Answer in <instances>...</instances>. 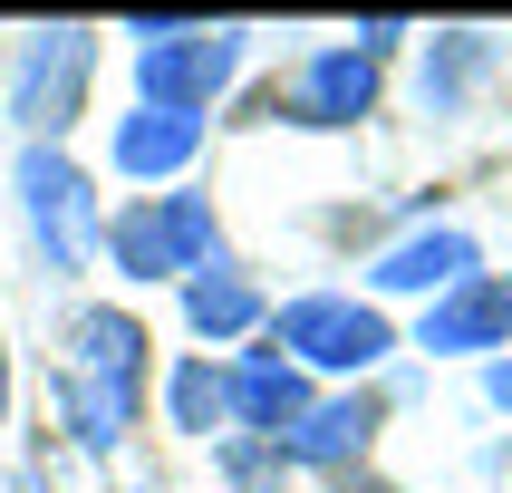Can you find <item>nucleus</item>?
<instances>
[{
	"label": "nucleus",
	"instance_id": "1",
	"mask_svg": "<svg viewBox=\"0 0 512 493\" xmlns=\"http://www.w3.org/2000/svg\"><path fill=\"white\" fill-rule=\"evenodd\" d=\"M68 416H78V445L87 455H116V435L136 426V397H145V329L126 310H78L68 319Z\"/></svg>",
	"mask_w": 512,
	"mask_h": 493
},
{
	"label": "nucleus",
	"instance_id": "2",
	"mask_svg": "<svg viewBox=\"0 0 512 493\" xmlns=\"http://www.w3.org/2000/svg\"><path fill=\"white\" fill-rule=\"evenodd\" d=\"M271 329V358H290V368L310 377H368L387 348H397V329H387V310L377 300H348V290H310V300H281V310L261 319Z\"/></svg>",
	"mask_w": 512,
	"mask_h": 493
},
{
	"label": "nucleus",
	"instance_id": "3",
	"mask_svg": "<svg viewBox=\"0 0 512 493\" xmlns=\"http://www.w3.org/2000/svg\"><path fill=\"white\" fill-rule=\"evenodd\" d=\"M87 78H97V29H78V20L29 29L20 58H10V126L29 145H58L87 107Z\"/></svg>",
	"mask_w": 512,
	"mask_h": 493
},
{
	"label": "nucleus",
	"instance_id": "4",
	"mask_svg": "<svg viewBox=\"0 0 512 493\" xmlns=\"http://www.w3.org/2000/svg\"><path fill=\"white\" fill-rule=\"evenodd\" d=\"M20 213H29V242L49 252V271H87L107 223H97V184L68 165V145H29L20 155Z\"/></svg>",
	"mask_w": 512,
	"mask_h": 493
},
{
	"label": "nucleus",
	"instance_id": "5",
	"mask_svg": "<svg viewBox=\"0 0 512 493\" xmlns=\"http://www.w3.org/2000/svg\"><path fill=\"white\" fill-rule=\"evenodd\" d=\"M242 58H252V29H174V39H155V49H136V97L165 116H203L213 97H223L232 78H242Z\"/></svg>",
	"mask_w": 512,
	"mask_h": 493
},
{
	"label": "nucleus",
	"instance_id": "6",
	"mask_svg": "<svg viewBox=\"0 0 512 493\" xmlns=\"http://www.w3.org/2000/svg\"><path fill=\"white\" fill-rule=\"evenodd\" d=\"M416 348H426V358H503V348H512V281L474 271L464 290L426 300V319H416Z\"/></svg>",
	"mask_w": 512,
	"mask_h": 493
},
{
	"label": "nucleus",
	"instance_id": "7",
	"mask_svg": "<svg viewBox=\"0 0 512 493\" xmlns=\"http://www.w3.org/2000/svg\"><path fill=\"white\" fill-rule=\"evenodd\" d=\"M474 271H484L474 232L435 223V232H406V242H387V252L368 261V290H377V300H445V290H464Z\"/></svg>",
	"mask_w": 512,
	"mask_h": 493
},
{
	"label": "nucleus",
	"instance_id": "8",
	"mask_svg": "<svg viewBox=\"0 0 512 493\" xmlns=\"http://www.w3.org/2000/svg\"><path fill=\"white\" fill-rule=\"evenodd\" d=\"M377 107V58L368 49H310L300 58V78H290V116L300 126H358Z\"/></svg>",
	"mask_w": 512,
	"mask_h": 493
},
{
	"label": "nucleus",
	"instance_id": "9",
	"mask_svg": "<svg viewBox=\"0 0 512 493\" xmlns=\"http://www.w3.org/2000/svg\"><path fill=\"white\" fill-rule=\"evenodd\" d=\"M310 406H319V397H310V377L290 368V358H271V348L232 358V426H242V435H271V445H281Z\"/></svg>",
	"mask_w": 512,
	"mask_h": 493
},
{
	"label": "nucleus",
	"instance_id": "10",
	"mask_svg": "<svg viewBox=\"0 0 512 493\" xmlns=\"http://www.w3.org/2000/svg\"><path fill=\"white\" fill-rule=\"evenodd\" d=\"M107 155H116V174H126V184L184 174V165L203 155V116H165V107H136V116H116Z\"/></svg>",
	"mask_w": 512,
	"mask_h": 493
},
{
	"label": "nucleus",
	"instance_id": "11",
	"mask_svg": "<svg viewBox=\"0 0 512 493\" xmlns=\"http://www.w3.org/2000/svg\"><path fill=\"white\" fill-rule=\"evenodd\" d=\"M368 435H377V406L368 397H319L310 416L281 435V455L290 464H348V455H368Z\"/></svg>",
	"mask_w": 512,
	"mask_h": 493
},
{
	"label": "nucleus",
	"instance_id": "12",
	"mask_svg": "<svg viewBox=\"0 0 512 493\" xmlns=\"http://www.w3.org/2000/svg\"><path fill=\"white\" fill-rule=\"evenodd\" d=\"M165 426L174 435H232V368L223 358H184L165 377Z\"/></svg>",
	"mask_w": 512,
	"mask_h": 493
},
{
	"label": "nucleus",
	"instance_id": "13",
	"mask_svg": "<svg viewBox=\"0 0 512 493\" xmlns=\"http://www.w3.org/2000/svg\"><path fill=\"white\" fill-rule=\"evenodd\" d=\"M184 319H194V339H242V329H261V290L232 261H213L184 281Z\"/></svg>",
	"mask_w": 512,
	"mask_h": 493
},
{
	"label": "nucleus",
	"instance_id": "14",
	"mask_svg": "<svg viewBox=\"0 0 512 493\" xmlns=\"http://www.w3.org/2000/svg\"><path fill=\"white\" fill-rule=\"evenodd\" d=\"M107 252L126 281H184V252H174V232H165V203H126L107 223Z\"/></svg>",
	"mask_w": 512,
	"mask_h": 493
},
{
	"label": "nucleus",
	"instance_id": "15",
	"mask_svg": "<svg viewBox=\"0 0 512 493\" xmlns=\"http://www.w3.org/2000/svg\"><path fill=\"white\" fill-rule=\"evenodd\" d=\"M484 58H493L484 29H445V39H435V58H426V107H435V116H455V107H464V87L484 78Z\"/></svg>",
	"mask_w": 512,
	"mask_h": 493
},
{
	"label": "nucleus",
	"instance_id": "16",
	"mask_svg": "<svg viewBox=\"0 0 512 493\" xmlns=\"http://www.w3.org/2000/svg\"><path fill=\"white\" fill-rule=\"evenodd\" d=\"M165 232H174V252H184V281L223 261V223H213V203H203V194H165Z\"/></svg>",
	"mask_w": 512,
	"mask_h": 493
},
{
	"label": "nucleus",
	"instance_id": "17",
	"mask_svg": "<svg viewBox=\"0 0 512 493\" xmlns=\"http://www.w3.org/2000/svg\"><path fill=\"white\" fill-rule=\"evenodd\" d=\"M281 445H271V435H223V474H232V484H242V493H261V484H271V474H281Z\"/></svg>",
	"mask_w": 512,
	"mask_h": 493
},
{
	"label": "nucleus",
	"instance_id": "18",
	"mask_svg": "<svg viewBox=\"0 0 512 493\" xmlns=\"http://www.w3.org/2000/svg\"><path fill=\"white\" fill-rule=\"evenodd\" d=\"M397 39H406V20H358V39H348V49H368L377 68H387V49H397Z\"/></svg>",
	"mask_w": 512,
	"mask_h": 493
},
{
	"label": "nucleus",
	"instance_id": "19",
	"mask_svg": "<svg viewBox=\"0 0 512 493\" xmlns=\"http://www.w3.org/2000/svg\"><path fill=\"white\" fill-rule=\"evenodd\" d=\"M484 397H493V406L512 416V358H484Z\"/></svg>",
	"mask_w": 512,
	"mask_h": 493
},
{
	"label": "nucleus",
	"instance_id": "20",
	"mask_svg": "<svg viewBox=\"0 0 512 493\" xmlns=\"http://www.w3.org/2000/svg\"><path fill=\"white\" fill-rule=\"evenodd\" d=\"M0 426H10V348H0Z\"/></svg>",
	"mask_w": 512,
	"mask_h": 493
}]
</instances>
